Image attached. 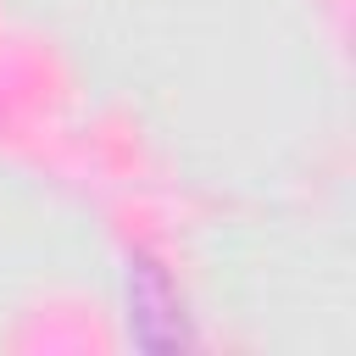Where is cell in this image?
Wrapping results in <instances>:
<instances>
[{"instance_id": "cell-1", "label": "cell", "mask_w": 356, "mask_h": 356, "mask_svg": "<svg viewBox=\"0 0 356 356\" xmlns=\"http://www.w3.org/2000/svg\"><path fill=\"white\" fill-rule=\"evenodd\" d=\"M128 334H134L139 350H184L189 345L178 289L167 284V273L150 256L128 261Z\"/></svg>"}]
</instances>
